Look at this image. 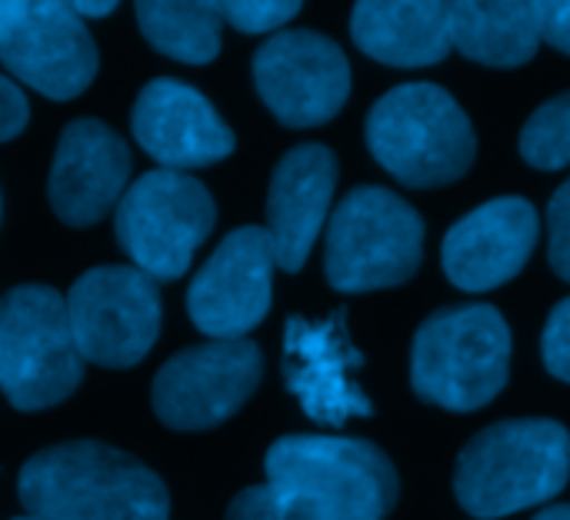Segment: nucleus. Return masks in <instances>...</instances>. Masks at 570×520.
Instances as JSON below:
<instances>
[{
	"instance_id": "nucleus-1",
	"label": "nucleus",
	"mask_w": 570,
	"mask_h": 520,
	"mask_svg": "<svg viewBox=\"0 0 570 520\" xmlns=\"http://www.w3.org/2000/svg\"><path fill=\"white\" fill-rule=\"evenodd\" d=\"M27 518L37 520H167L164 481L104 441H63L37 451L17 478Z\"/></svg>"
},
{
	"instance_id": "nucleus-2",
	"label": "nucleus",
	"mask_w": 570,
	"mask_h": 520,
	"mask_svg": "<svg viewBox=\"0 0 570 520\" xmlns=\"http://www.w3.org/2000/svg\"><path fill=\"white\" fill-rule=\"evenodd\" d=\"M570 481V431L551 418H511L478 431L458 454L454 494L478 520L554 501Z\"/></svg>"
},
{
	"instance_id": "nucleus-3",
	"label": "nucleus",
	"mask_w": 570,
	"mask_h": 520,
	"mask_svg": "<svg viewBox=\"0 0 570 520\" xmlns=\"http://www.w3.org/2000/svg\"><path fill=\"white\" fill-rule=\"evenodd\" d=\"M511 377V327L491 304L434 311L411 344V387L451 414L488 408Z\"/></svg>"
},
{
	"instance_id": "nucleus-4",
	"label": "nucleus",
	"mask_w": 570,
	"mask_h": 520,
	"mask_svg": "<svg viewBox=\"0 0 570 520\" xmlns=\"http://www.w3.org/2000/svg\"><path fill=\"white\" fill-rule=\"evenodd\" d=\"M267 484L327 520H384L401 481L391 458L361 438L287 434L264 458Z\"/></svg>"
},
{
	"instance_id": "nucleus-5",
	"label": "nucleus",
	"mask_w": 570,
	"mask_h": 520,
	"mask_svg": "<svg viewBox=\"0 0 570 520\" xmlns=\"http://www.w3.org/2000/svg\"><path fill=\"white\" fill-rule=\"evenodd\" d=\"M374 160L404 187H444L461 180L478 154L464 107L438 84H401L374 100L364 124Z\"/></svg>"
},
{
	"instance_id": "nucleus-6",
	"label": "nucleus",
	"mask_w": 570,
	"mask_h": 520,
	"mask_svg": "<svg viewBox=\"0 0 570 520\" xmlns=\"http://www.w3.org/2000/svg\"><path fill=\"white\" fill-rule=\"evenodd\" d=\"M424 261V217L394 190L354 187L331 214L324 274L341 294L407 284Z\"/></svg>"
},
{
	"instance_id": "nucleus-7",
	"label": "nucleus",
	"mask_w": 570,
	"mask_h": 520,
	"mask_svg": "<svg viewBox=\"0 0 570 520\" xmlns=\"http://www.w3.org/2000/svg\"><path fill=\"white\" fill-rule=\"evenodd\" d=\"M83 381L67 301L47 284H20L0 301V391L17 411H47Z\"/></svg>"
},
{
	"instance_id": "nucleus-8",
	"label": "nucleus",
	"mask_w": 570,
	"mask_h": 520,
	"mask_svg": "<svg viewBox=\"0 0 570 520\" xmlns=\"http://www.w3.org/2000/svg\"><path fill=\"white\" fill-rule=\"evenodd\" d=\"M114 214L117 244L154 284L180 281L217 224L210 190L197 177L164 167L137 177Z\"/></svg>"
},
{
	"instance_id": "nucleus-9",
	"label": "nucleus",
	"mask_w": 570,
	"mask_h": 520,
	"mask_svg": "<svg viewBox=\"0 0 570 520\" xmlns=\"http://www.w3.org/2000/svg\"><path fill=\"white\" fill-rule=\"evenodd\" d=\"M63 301L73 344L97 367L124 371L140 364L160 334V291L137 267H90Z\"/></svg>"
},
{
	"instance_id": "nucleus-10",
	"label": "nucleus",
	"mask_w": 570,
	"mask_h": 520,
	"mask_svg": "<svg viewBox=\"0 0 570 520\" xmlns=\"http://www.w3.org/2000/svg\"><path fill=\"white\" fill-rule=\"evenodd\" d=\"M264 354L254 341H207L174 354L154 377V414L174 431H207L230 421L257 391Z\"/></svg>"
},
{
	"instance_id": "nucleus-11",
	"label": "nucleus",
	"mask_w": 570,
	"mask_h": 520,
	"mask_svg": "<svg viewBox=\"0 0 570 520\" xmlns=\"http://www.w3.org/2000/svg\"><path fill=\"white\" fill-rule=\"evenodd\" d=\"M254 84L284 127L307 130L334 120L347 104L351 63L317 30H281L254 53Z\"/></svg>"
},
{
	"instance_id": "nucleus-12",
	"label": "nucleus",
	"mask_w": 570,
	"mask_h": 520,
	"mask_svg": "<svg viewBox=\"0 0 570 520\" xmlns=\"http://www.w3.org/2000/svg\"><path fill=\"white\" fill-rule=\"evenodd\" d=\"M0 63L30 90L73 100L97 73V47L70 3L10 0L0 23Z\"/></svg>"
},
{
	"instance_id": "nucleus-13",
	"label": "nucleus",
	"mask_w": 570,
	"mask_h": 520,
	"mask_svg": "<svg viewBox=\"0 0 570 520\" xmlns=\"http://www.w3.org/2000/svg\"><path fill=\"white\" fill-rule=\"evenodd\" d=\"M364 367V354L347 334V311L337 307L324 321L287 317L284 327V384L297 398L301 411L324 424L344 428L351 418H371L374 404L354 374Z\"/></svg>"
},
{
	"instance_id": "nucleus-14",
	"label": "nucleus",
	"mask_w": 570,
	"mask_h": 520,
	"mask_svg": "<svg viewBox=\"0 0 570 520\" xmlns=\"http://www.w3.org/2000/svg\"><path fill=\"white\" fill-rule=\"evenodd\" d=\"M274 247L264 227L230 230L187 287V314L210 341H240L271 311Z\"/></svg>"
},
{
	"instance_id": "nucleus-15",
	"label": "nucleus",
	"mask_w": 570,
	"mask_h": 520,
	"mask_svg": "<svg viewBox=\"0 0 570 520\" xmlns=\"http://www.w3.org/2000/svg\"><path fill=\"white\" fill-rule=\"evenodd\" d=\"M538 234L541 217L528 197H494L448 230L441 247L444 274L468 294L504 287L531 261Z\"/></svg>"
},
{
	"instance_id": "nucleus-16",
	"label": "nucleus",
	"mask_w": 570,
	"mask_h": 520,
	"mask_svg": "<svg viewBox=\"0 0 570 520\" xmlns=\"http://www.w3.org/2000/svg\"><path fill=\"white\" fill-rule=\"evenodd\" d=\"M130 180V147L97 117H77L63 127L50 180L47 200L53 214L70 227H94L110 210H117Z\"/></svg>"
},
{
	"instance_id": "nucleus-17",
	"label": "nucleus",
	"mask_w": 570,
	"mask_h": 520,
	"mask_svg": "<svg viewBox=\"0 0 570 520\" xmlns=\"http://www.w3.org/2000/svg\"><path fill=\"white\" fill-rule=\"evenodd\" d=\"M134 140L164 170L210 167L234 154V130L214 110V104L184 80H150L130 110Z\"/></svg>"
},
{
	"instance_id": "nucleus-18",
	"label": "nucleus",
	"mask_w": 570,
	"mask_h": 520,
	"mask_svg": "<svg viewBox=\"0 0 570 520\" xmlns=\"http://www.w3.org/2000/svg\"><path fill=\"white\" fill-rule=\"evenodd\" d=\"M337 187V157L324 144H297L287 150L271 177L267 190V237L274 247V264L297 274L331 214Z\"/></svg>"
},
{
	"instance_id": "nucleus-19",
	"label": "nucleus",
	"mask_w": 570,
	"mask_h": 520,
	"mask_svg": "<svg viewBox=\"0 0 570 520\" xmlns=\"http://www.w3.org/2000/svg\"><path fill=\"white\" fill-rule=\"evenodd\" d=\"M351 37L387 67H434L454 50L448 3L438 0H364L351 13Z\"/></svg>"
},
{
	"instance_id": "nucleus-20",
	"label": "nucleus",
	"mask_w": 570,
	"mask_h": 520,
	"mask_svg": "<svg viewBox=\"0 0 570 520\" xmlns=\"http://www.w3.org/2000/svg\"><path fill=\"white\" fill-rule=\"evenodd\" d=\"M448 27L451 47L484 67H524L541 47L538 0H454Z\"/></svg>"
},
{
	"instance_id": "nucleus-21",
	"label": "nucleus",
	"mask_w": 570,
	"mask_h": 520,
	"mask_svg": "<svg viewBox=\"0 0 570 520\" xmlns=\"http://www.w3.org/2000/svg\"><path fill=\"white\" fill-rule=\"evenodd\" d=\"M137 23L154 50L180 63H210L220 53L224 20L214 0H144Z\"/></svg>"
},
{
	"instance_id": "nucleus-22",
	"label": "nucleus",
	"mask_w": 570,
	"mask_h": 520,
	"mask_svg": "<svg viewBox=\"0 0 570 520\" xmlns=\"http://www.w3.org/2000/svg\"><path fill=\"white\" fill-rule=\"evenodd\" d=\"M518 150L534 170L570 167V90L544 100L528 117V124L521 127Z\"/></svg>"
},
{
	"instance_id": "nucleus-23",
	"label": "nucleus",
	"mask_w": 570,
	"mask_h": 520,
	"mask_svg": "<svg viewBox=\"0 0 570 520\" xmlns=\"http://www.w3.org/2000/svg\"><path fill=\"white\" fill-rule=\"evenodd\" d=\"M227 520H327L321 518L314 508L274 491L271 484H254L247 491H240L230 508Z\"/></svg>"
},
{
	"instance_id": "nucleus-24",
	"label": "nucleus",
	"mask_w": 570,
	"mask_h": 520,
	"mask_svg": "<svg viewBox=\"0 0 570 520\" xmlns=\"http://www.w3.org/2000/svg\"><path fill=\"white\" fill-rule=\"evenodd\" d=\"M224 23L240 33H271L301 13L297 0H214Z\"/></svg>"
},
{
	"instance_id": "nucleus-25",
	"label": "nucleus",
	"mask_w": 570,
	"mask_h": 520,
	"mask_svg": "<svg viewBox=\"0 0 570 520\" xmlns=\"http://www.w3.org/2000/svg\"><path fill=\"white\" fill-rule=\"evenodd\" d=\"M548 261L554 274L570 284V177L548 204Z\"/></svg>"
},
{
	"instance_id": "nucleus-26",
	"label": "nucleus",
	"mask_w": 570,
	"mask_h": 520,
	"mask_svg": "<svg viewBox=\"0 0 570 520\" xmlns=\"http://www.w3.org/2000/svg\"><path fill=\"white\" fill-rule=\"evenodd\" d=\"M541 357H544V367L548 374H554L558 381L570 384V297H564L548 324H544V334H541Z\"/></svg>"
},
{
	"instance_id": "nucleus-27",
	"label": "nucleus",
	"mask_w": 570,
	"mask_h": 520,
	"mask_svg": "<svg viewBox=\"0 0 570 520\" xmlns=\"http://www.w3.org/2000/svg\"><path fill=\"white\" fill-rule=\"evenodd\" d=\"M30 120V107H27V94L7 77L0 73V140H13Z\"/></svg>"
},
{
	"instance_id": "nucleus-28",
	"label": "nucleus",
	"mask_w": 570,
	"mask_h": 520,
	"mask_svg": "<svg viewBox=\"0 0 570 520\" xmlns=\"http://www.w3.org/2000/svg\"><path fill=\"white\" fill-rule=\"evenodd\" d=\"M541 43L570 57V0H538Z\"/></svg>"
},
{
	"instance_id": "nucleus-29",
	"label": "nucleus",
	"mask_w": 570,
	"mask_h": 520,
	"mask_svg": "<svg viewBox=\"0 0 570 520\" xmlns=\"http://www.w3.org/2000/svg\"><path fill=\"white\" fill-rule=\"evenodd\" d=\"M70 10L77 17H107L117 10V3L114 0H70Z\"/></svg>"
},
{
	"instance_id": "nucleus-30",
	"label": "nucleus",
	"mask_w": 570,
	"mask_h": 520,
	"mask_svg": "<svg viewBox=\"0 0 570 520\" xmlns=\"http://www.w3.org/2000/svg\"><path fill=\"white\" fill-rule=\"evenodd\" d=\"M534 520H570V504H551V508H544Z\"/></svg>"
},
{
	"instance_id": "nucleus-31",
	"label": "nucleus",
	"mask_w": 570,
	"mask_h": 520,
	"mask_svg": "<svg viewBox=\"0 0 570 520\" xmlns=\"http://www.w3.org/2000/svg\"><path fill=\"white\" fill-rule=\"evenodd\" d=\"M7 13H10V0H0V23L7 20Z\"/></svg>"
},
{
	"instance_id": "nucleus-32",
	"label": "nucleus",
	"mask_w": 570,
	"mask_h": 520,
	"mask_svg": "<svg viewBox=\"0 0 570 520\" xmlns=\"http://www.w3.org/2000/svg\"><path fill=\"white\" fill-rule=\"evenodd\" d=\"M17 520H37V518H17Z\"/></svg>"
}]
</instances>
